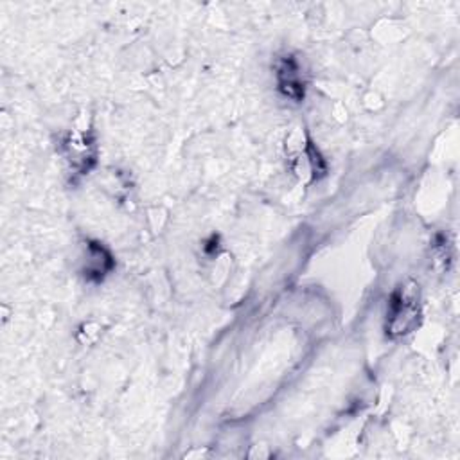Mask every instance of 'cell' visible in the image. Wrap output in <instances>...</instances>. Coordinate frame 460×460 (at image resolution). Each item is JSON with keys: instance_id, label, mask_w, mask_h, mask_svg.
Here are the masks:
<instances>
[{"instance_id": "2", "label": "cell", "mask_w": 460, "mask_h": 460, "mask_svg": "<svg viewBox=\"0 0 460 460\" xmlns=\"http://www.w3.org/2000/svg\"><path fill=\"white\" fill-rule=\"evenodd\" d=\"M279 86L282 94L288 95L289 99H300L304 95L302 81L299 77V66L293 60H285L279 69Z\"/></svg>"}, {"instance_id": "1", "label": "cell", "mask_w": 460, "mask_h": 460, "mask_svg": "<svg viewBox=\"0 0 460 460\" xmlns=\"http://www.w3.org/2000/svg\"><path fill=\"white\" fill-rule=\"evenodd\" d=\"M417 288L415 285H408L396 293L390 302V320L387 326L389 335L392 337L407 335L417 324Z\"/></svg>"}, {"instance_id": "4", "label": "cell", "mask_w": 460, "mask_h": 460, "mask_svg": "<svg viewBox=\"0 0 460 460\" xmlns=\"http://www.w3.org/2000/svg\"><path fill=\"white\" fill-rule=\"evenodd\" d=\"M306 149H308V141H306V135H304L302 130H291L288 133V137H286V152H288L289 157H299Z\"/></svg>"}, {"instance_id": "3", "label": "cell", "mask_w": 460, "mask_h": 460, "mask_svg": "<svg viewBox=\"0 0 460 460\" xmlns=\"http://www.w3.org/2000/svg\"><path fill=\"white\" fill-rule=\"evenodd\" d=\"M110 268H112V257L108 252L97 243H90L86 252V274L95 279H101Z\"/></svg>"}, {"instance_id": "5", "label": "cell", "mask_w": 460, "mask_h": 460, "mask_svg": "<svg viewBox=\"0 0 460 460\" xmlns=\"http://www.w3.org/2000/svg\"><path fill=\"white\" fill-rule=\"evenodd\" d=\"M383 99L376 92H369V94L363 97V106H365L369 112H378L380 108H383Z\"/></svg>"}, {"instance_id": "6", "label": "cell", "mask_w": 460, "mask_h": 460, "mask_svg": "<svg viewBox=\"0 0 460 460\" xmlns=\"http://www.w3.org/2000/svg\"><path fill=\"white\" fill-rule=\"evenodd\" d=\"M207 455H209V451L207 450H193L189 451V453H185V459H199V457L204 459V457Z\"/></svg>"}]
</instances>
